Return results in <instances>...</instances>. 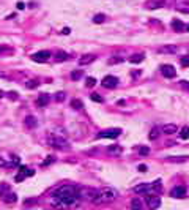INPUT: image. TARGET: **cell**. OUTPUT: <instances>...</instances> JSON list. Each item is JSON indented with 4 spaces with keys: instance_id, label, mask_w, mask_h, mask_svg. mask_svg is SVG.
I'll return each mask as SVG.
<instances>
[{
    "instance_id": "obj_36",
    "label": "cell",
    "mask_w": 189,
    "mask_h": 210,
    "mask_svg": "<svg viewBox=\"0 0 189 210\" xmlns=\"http://www.w3.org/2000/svg\"><path fill=\"white\" fill-rule=\"evenodd\" d=\"M65 97H66V93H65V92H58V93L55 95V100L62 103V101H65Z\"/></svg>"
},
{
    "instance_id": "obj_4",
    "label": "cell",
    "mask_w": 189,
    "mask_h": 210,
    "mask_svg": "<svg viewBox=\"0 0 189 210\" xmlns=\"http://www.w3.org/2000/svg\"><path fill=\"white\" fill-rule=\"evenodd\" d=\"M98 190H93V188H82L76 193V198L82 199V201H93V198L96 196Z\"/></svg>"
},
{
    "instance_id": "obj_48",
    "label": "cell",
    "mask_w": 189,
    "mask_h": 210,
    "mask_svg": "<svg viewBox=\"0 0 189 210\" xmlns=\"http://www.w3.org/2000/svg\"><path fill=\"white\" fill-rule=\"evenodd\" d=\"M3 97V93H2V90H0V98H2Z\"/></svg>"
},
{
    "instance_id": "obj_2",
    "label": "cell",
    "mask_w": 189,
    "mask_h": 210,
    "mask_svg": "<svg viewBox=\"0 0 189 210\" xmlns=\"http://www.w3.org/2000/svg\"><path fill=\"white\" fill-rule=\"evenodd\" d=\"M117 199V193L112 190V188H103V190H98L96 196L93 198V204L96 205H103V204H111Z\"/></svg>"
},
{
    "instance_id": "obj_25",
    "label": "cell",
    "mask_w": 189,
    "mask_h": 210,
    "mask_svg": "<svg viewBox=\"0 0 189 210\" xmlns=\"http://www.w3.org/2000/svg\"><path fill=\"white\" fill-rule=\"evenodd\" d=\"M104 21H106V14H103V13L93 16V22H95V24H103Z\"/></svg>"
},
{
    "instance_id": "obj_7",
    "label": "cell",
    "mask_w": 189,
    "mask_h": 210,
    "mask_svg": "<svg viewBox=\"0 0 189 210\" xmlns=\"http://www.w3.org/2000/svg\"><path fill=\"white\" fill-rule=\"evenodd\" d=\"M161 74L164 77H167V79H173V77L177 76V71H175V68L172 65H163V67H161Z\"/></svg>"
},
{
    "instance_id": "obj_35",
    "label": "cell",
    "mask_w": 189,
    "mask_h": 210,
    "mask_svg": "<svg viewBox=\"0 0 189 210\" xmlns=\"http://www.w3.org/2000/svg\"><path fill=\"white\" fill-rule=\"evenodd\" d=\"M90 98H91L93 101H98V103H103V101H104V100H103V97H101V95H98V93H91V95H90Z\"/></svg>"
},
{
    "instance_id": "obj_44",
    "label": "cell",
    "mask_w": 189,
    "mask_h": 210,
    "mask_svg": "<svg viewBox=\"0 0 189 210\" xmlns=\"http://www.w3.org/2000/svg\"><path fill=\"white\" fill-rule=\"evenodd\" d=\"M5 166H8V163H6L5 160H2V158H0V167H5Z\"/></svg>"
},
{
    "instance_id": "obj_31",
    "label": "cell",
    "mask_w": 189,
    "mask_h": 210,
    "mask_svg": "<svg viewBox=\"0 0 189 210\" xmlns=\"http://www.w3.org/2000/svg\"><path fill=\"white\" fill-rule=\"evenodd\" d=\"M150 190H155V191H161L163 190V187H161V182H155L150 185Z\"/></svg>"
},
{
    "instance_id": "obj_18",
    "label": "cell",
    "mask_w": 189,
    "mask_h": 210,
    "mask_svg": "<svg viewBox=\"0 0 189 210\" xmlns=\"http://www.w3.org/2000/svg\"><path fill=\"white\" fill-rule=\"evenodd\" d=\"M47 103H49V95L47 93H41V95L38 97V100H36L38 106H46Z\"/></svg>"
},
{
    "instance_id": "obj_15",
    "label": "cell",
    "mask_w": 189,
    "mask_h": 210,
    "mask_svg": "<svg viewBox=\"0 0 189 210\" xmlns=\"http://www.w3.org/2000/svg\"><path fill=\"white\" fill-rule=\"evenodd\" d=\"M177 125H173V123H167V125H164L163 126V133L164 134H175L177 133Z\"/></svg>"
},
{
    "instance_id": "obj_37",
    "label": "cell",
    "mask_w": 189,
    "mask_h": 210,
    "mask_svg": "<svg viewBox=\"0 0 189 210\" xmlns=\"http://www.w3.org/2000/svg\"><path fill=\"white\" fill-rule=\"evenodd\" d=\"M181 67H189V56L181 57Z\"/></svg>"
},
{
    "instance_id": "obj_23",
    "label": "cell",
    "mask_w": 189,
    "mask_h": 210,
    "mask_svg": "<svg viewBox=\"0 0 189 210\" xmlns=\"http://www.w3.org/2000/svg\"><path fill=\"white\" fill-rule=\"evenodd\" d=\"M66 59H70V56L66 54V52H63V51H58L57 54H55V60L57 62H65Z\"/></svg>"
},
{
    "instance_id": "obj_3",
    "label": "cell",
    "mask_w": 189,
    "mask_h": 210,
    "mask_svg": "<svg viewBox=\"0 0 189 210\" xmlns=\"http://www.w3.org/2000/svg\"><path fill=\"white\" fill-rule=\"evenodd\" d=\"M49 142L52 144L54 147H58L62 150H66V149H70V142L66 141L63 136H58V134H50V139Z\"/></svg>"
},
{
    "instance_id": "obj_32",
    "label": "cell",
    "mask_w": 189,
    "mask_h": 210,
    "mask_svg": "<svg viewBox=\"0 0 189 210\" xmlns=\"http://www.w3.org/2000/svg\"><path fill=\"white\" fill-rule=\"evenodd\" d=\"M71 106L74 109H82V101H79V100H73L71 101Z\"/></svg>"
},
{
    "instance_id": "obj_49",
    "label": "cell",
    "mask_w": 189,
    "mask_h": 210,
    "mask_svg": "<svg viewBox=\"0 0 189 210\" xmlns=\"http://www.w3.org/2000/svg\"><path fill=\"white\" fill-rule=\"evenodd\" d=\"M186 29H187V30H189V25H186Z\"/></svg>"
},
{
    "instance_id": "obj_45",
    "label": "cell",
    "mask_w": 189,
    "mask_h": 210,
    "mask_svg": "<svg viewBox=\"0 0 189 210\" xmlns=\"http://www.w3.org/2000/svg\"><path fill=\"white\" fill-rule=\"evenodd\" d=\"M6 51V46H3V44H0V54H2V52H5Z\"/></svg>"
},
{
    "instance_id": "obj_38",
    "label": "cell",
    "mask_w": 189,
    "mask_h": 210,
    "mask_svg": "<svg viewBox=\"0 0 189 210\" xmlns=\"http://www.w3.org/2000/svg\"><path fill=\"white\" fill-rule=\"evenodd\" d=\"M123 62V59H120V57H112L111 60H109V63L111 65H115V63H121Z\"/></svg>"
},
{
    "instance_id": "obj_28",
    "label": "cell",
    "mask_w": 189,
    "mask_h": 210,
    "mask_svg": "<svg viewBox=\"0 0 189 210\" xmlns=\"http://www.w3.org/2000/svg\"><path fill=\"white\" fill-rule=\"evenodd\" d=\"M16 198H18V196H16L14 193H10L8 196L5 194V198H3V201H5V202H16Z\"/></svg>"
},
{
    "instance_id": "obj_20",
    "label": "cell",
    "mask_w": 189,
    "mask_h": 210,
    "mask_svg": "<svg viewBox=\"0 0 189 210\" xmlns=\"http://www.w3.org/2000/svg\"><path fill=\"white\" fill-rule=\"evenodd\" d=\"M131 207H132V210H142V208H143V204L140 202V199L134 198L132 202H131Z\"/></svg>"
},
{
    "instance_id": "obj_14",
    "label": "cell",
    "mask_w": 189,
    "mask_h": 210,
    "mask_svg": "<svg viewBox=\"0 0 189 210\" xmlns=\"http://www.w3.org/2000/svg\"><path fill=\"white\" fill-rule=\"evenodd\" d=\"M158 52L159 54H175L177 52V46H161Z\"/></svg>"
},
{
    "instance_id": "obj_22",
    "label": "cell",
    "mask_w": 189,
    "mask_h": 210,
    "mask_svg": "<svg viewBox=\"0 0 189 210\" xmlns=\"http://www.w3.org/2000/svg\"><path fill=\"white\" fill-rule=\"evenodd\" d=\"M143 59H145L143 54H134V56L129 57V62H131V63H140Z\"/></svg>"
},
{
    "instance_id": "obj_26",
    "label": "cell",
    "mask_w": 189,
    "mask_h": 210,
    "mask_svg": "<svg viewBox=\"0 0 189 210\" xmlns=\"http://www.w3.org/2000/svg\"><path fill=\"white\" fill-rule=\"evenodd\" d=\"M180 138H181L183 141L189 139V126H183V128H181V131H180Z\"/></svg>"
},
{
    "instance_id": "obj_27",
    "label": "cell",
    "mask_w": 189,
    "mask_h": 210,
    "mask_svg": "<svg viewBox=\"0 0 189 210\" xmlns=\"http://www.w3.org/2000/svg\"><path fill=\"white\" fill-rule=\"evenodd\" d=\"M21 171H22V174H24L25 177H32V175L35 174V171H33V169H29V167H25V166H22V167H21Z\"/></svg>"
},
{
    "instance_id": "obj_39",
    "label": "cell",
    "mask_w": 189,
    "mask_h": 210,
    "mask_svg": "<svg viewBox=\"0 0 189 210\" xmlns=\"http://www.w3.org/2000/svg\"><path fill=\"white\" fill-rule=\"evenodd\" d=\"M139 153H140V155H148V153H150V149H148V147H140V149H139Z\"/></svg>"
},
{
    "instance_id": "obj_21",
    "label": "cell",
    "mask_w": 189,
    "mask_h": 210,
    "mask_svg": "<svg viewBox=\"0 0 189 210\" xmlns=\"http://www.w3.org/2000/svg\"><path fill=\"white\" fill-rule=\"evenodd\" d=\"M25 125L27 126H29V128H36V119H35V117H32V115H29V117H27V119H25Z\"/></svg>"
},
{
    "instance_id": "obj_6",
    "label": "cell",
    "mask_w": 189,
    "mask_h": 210,
    "mask_svg": "<svg viewBox=\"0 0 189 210\" xmlns=\"http://www.w3.org/2000/svg\"><path fill=\"white\" fill-rule=\"evenodd\" d=\"M50 59V52L49 51H38L35 54H32V60L38 62V63H44Z\"/></svg>"
},
{
    "instance_id": "obj_16",
    "label": "cell",
    "mask_w": 189,
    "mask_h": 210,
    "mask_svg": "<svg viewBox=\"0 0 189 210\" xmlns=\"http://www.w3.org/2000/svg\"><path fill=\"white\" fill-rule=\"evenodd\" d=\"M147 191H150V185H148V183H140V185L134 187V193H136V194L147 193Z\"/></svg>"
},
{
    "instance_id": "obj_43",
    "label": "cell",
    "mask_w": 189,
    "mask_h": 210,
    "mask_svg": "<svg viewBox=\"0 0 189 210\" xmlns=\"http://www.w3.org/2000/svg\"><path fill=\"white\" fill-rule=\"evenodd\" d=\"M139 171H140V172H145V171H147V166H145V164H139Z\"/></svg>"
},
{
    "instance_id": "obj_34",
    "label": "cell",
    "mask_w": 189,
    "mask_h": 210,
    "mask_svg": "<svg viewBox=\"0 0 189 210\" xmlns=\"http://www.w3.org/2000/svg\"><path fill=\"white\" fill-rule=\"evenodd\" d=\"M80 77H82V71H73V74H71L73 81H77V79H80Z\"/></svg>"
},
{
    "instance_id": "obj_30",
    "label": "cell",
    "mask_w": 189,
    "mask_h": 210,
    "mask_svg": "<svg viewBox=\"0 0 189 210\" xmlns=\"http://www.w3.org/2000/svg\"><path fill=\"white\" fill-rule=\"evenodd\" d=\"M38 85H39V84H38V81H35V79H33V81H27V84H25L27 89H36Z\"/></svg>"
},
{
    "instance_id": "obj_42",
    "label": "cell",
    "mask_w": 189,
    "mask_h": 210,
    "mask_svg": "<svg viewBox=\"0 0 189 210\" xmlns=\"http://www.w3.org/2000/svg\"><path fill=\"white\" fill-rule=\"evenodd\" d=\"M180 84H181V87H184V89H187V90H189V82H187V81H181Z\"/></svg>"
},
{
    "instance_id": "obj_5",
    "label": "cell",
    "mask_w": 189,
    "mask_h": 210,
    "mask_svg": "<svg viewBox=\"0 0 189 210\" xmlns=\"http://www.w3.org/2000/svg\"><path fill=\"white\" fill-rule=\"evenodd\" d=\"M121 134V130L120 128H109V130H104L101 133H98L99 139H115Z\"/></svg>"
},
{
    "instance_id": "obj_17",
    "label": "cell",
    "mask_w": 189,
    "mask_h": 210,
    "mask_svg": "<svg viewBox=\"0 0 189 210\" xmlns=\"http://www.w3.org/2000/svg\"><path fill=\"white\" fill-rule=\"evenodd\" d=\"M167 161H170V163H183V161H187L189 160V156H167L166 158Z\"/></svg>"
},
{
    "instance_id": "obj_13",
    "label": "cell",
    "mask_w": 189,
    "mask_h": 210,
    "mask_svg": "<svg viewBox=\"0 0 189 210\" xmlns=\"http://www.w3.org/2000/svg\"><path fill=\"white\" fill-rule=\"evenodd\" d=\"M95 57L93 54H85V56H82L79 59V65H82V67H85V65H90V63H93L95 62Z\"/></svg>"
},
{
    "instance_id": "obj_47",
    "label": "cell",
    "mask_w": 189,
    "mask_h": 210,
    "mask_svg": "<svg viewBox=\"0 0 189 210\" xmlns=\"http://www.w3.org/2000/svg\"><path fill=\"white\" fill-rule=\"evenodd\" d=\"M70 32H71V30H70V29H63V35H68V33H70Z\"/></svg>"
},
{
    "instance_id": "obj_8",
    "label": "cell",
    "mask_w": 189,
    "mask_h": 210,
    "mask_svg": "<svg viewBox=\"0 0 189 210\" xmlns=\"http://www.w3.org/2000/svg\"><path fill=\"white\" fill-rule=\"evenodd\" d=\"M117 84H118V79H117L115 76H106L104 79H103V85L106 89H115Z\"/></svg>"
},
{
    "instance_id": "obj_40",
    "label": "cell",
    "mask_w": 189,
    "mask_h": 210,
    "mask_svg": "<svg viewBox=\"0 0 189 210\" xmlns=\"http://www.w3.org/2000/svg\"><path fill=\"white\" fill-rule=\"evenodd\" d=\"M5 190H8V187H6V183H0V196H2V193H3Z\"/></svg>"
},
{
    "instance_id": "obj_29",
    "label": "cell",
    "mask_w": 189,
    "mask_h": 210,
    "mask_svg": "<svg viewBox=\"0 0 189 210\" xmlns=\"http://www.w3.org/2000/svg\"><path fill=\"white\" fill-rule=\"evenodd\" d=\"M158 136H159V128H153V130L150 131V139H151V141H155Z\"/></svg>"
},
{
    "instance_id": "obj_10",
    "label": "cell",
    "mask_w": 189,
    "mask_h": 210,
    "mask_svg": "<svg viewBox=\"0 0 189 210\" xmlns=\"http://www.w3.org/2000/svg\"><path fill=\"white\" fill-rule=\"evenodd\" d=\"M166 5V0H148L145 3V8L148 10H156V8H163Z\"/></svg>"
},
{
    "instance_id": "obj_9",
    "label": "cell",
    "mask_w": 189,
    "mask_h": 210,
    "mask_svg": "<svg viewBox=\"0 0 189 210\" xmlns=\"http://www.w3.org/2000/svg\"><path fill=\"white\" fill-rule=\"evenodd\" d=\"M170 196H172V198L180 199V198H183V196H186V188H184L183 185L173 187V188H172V191H170Z\"/></svg>"
},
{
    "instance_id": "obj_46",
    "label": "cell",
    "mask_w": 189,
    "mask_h": 210,
    "mask_svg": "<svg viewBox=\"0 0 189 210\" xmlns=\"http://www.w3.org/2000/svg\"><path fill=\"white\" fill-rule=\"evenodd\" d=\"M18 8H19V10H24V3L19 2V3H18Z\"/></svg>"
},
{
    "instance_id": "obj_1",
    "label": "cell",
    "mask_w": 189,
    "mask_h": 210,
    "mask_svg": "<svg viewBox=\"0 0 189 210\" xmlns=\"http://www.w3.org/2000/svg\"><path fill=\"white\" fill-rule=\"evenodd\" d=\"M76 193L77 190L74 185H63L54 193V198L62 205H73L76 202Z\"/></svg>"
},
{
    "instance_id": "obj_19",
    "label": "cell",
    "mask_w": 189,
    "mask_h": 210,
    "mask_svg": "<svg viewBox=\"0 0 189 210\" xmlns=\"http://www.w3.org/2000/svg\"><path fill=\"white\" fill-rule=\"evenodd\" d=\"M172 29H173V30H177V32H183V29H184V24H183V21L173 19V21H172Z\"/></svg>"
},
{
    "instance_id": "obj_24",
    "label": "cell",
    "mask_w": 189,
    "mask_h": 210,
    "mask_svg": "<svg viewBox=\"0 0 189 210\" xmlns=\"http://www.w3.org/2000/svg\"><path fill=\"white\" fill-rule=\"evenodd\" d=\"M107 153H111V155H120V153H121V147H120V146H111V147H107Z\"/></svg>"
},
{
    "instance_id": "obj_11",
    "label": "cell",
    "mask_w": 189,
    "mask_h": 210,
    "mask_svg": "<svg viewBox=\"0 0 189 210\" xmlns=\"http://www.w3.org/2000/svg\"><path fill=\"white\" fill-rule=\"evenodd\" d=\"M175 6L178 11L189 13V0H175Z\"/></svg>"
},
{
    "instance_id": "obj_12",
    "label": "cell",
    "mask_w": 189,
    "mask_h": 210,
    "mask_svg": "<svg viewBox=\"0 0 189 210\" xmlns=\"http://www.w3.org/2000/svg\"><path fill=\"white\" fill-rule=\"evenodd\" d=\"M147 204L150 208H158L161 205V199L158 196H147Z\"/></svg>"
},
{
    "instance_id": "obj_33",
    "label": "cell",
    "mask_w": 189,
    "mask_h": 210,
    "mask_svg": "<svg viewBox=\"0 0 189 210\" xmlns=\"http://www.w3.org/2000/svg\"><path fill=\"white\" fill-rule=\"evenodd\" d=\"M95 84H96V79H95V77H87V79H85V85L87 87H93Z\"/></svg>"
},
{
    "instance_id": "obj_41",
    "label": "cell",
    "mask_w": 189,
    "mask_h": 210,
    "mask_svg": "<svg viewBox=\"0 0 189 210\" xmlns=\"http://www.w3.org/2000/svg\"><path fill=\"white\" fill-rule=\"evenodd\" d=\"M52 161H54V156H47V160L43 163V166H47V164H50Z\"/></svg>"
}]
</instances>
